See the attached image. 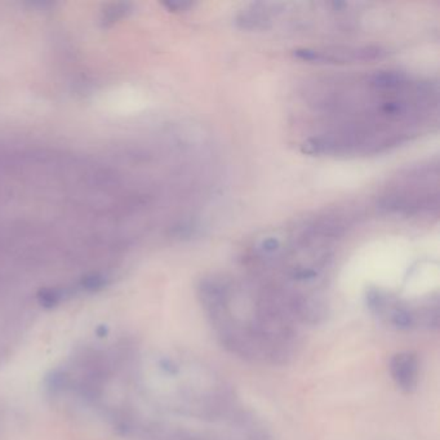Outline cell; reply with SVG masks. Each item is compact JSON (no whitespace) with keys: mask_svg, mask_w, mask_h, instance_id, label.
<instances>
[{"mask_svg":"<svg viewBox=\"0 0 440 440\" xmlns=\"http://www.w3.org/2000/svg\"><path fill=\"white\" fill-rule=\"evenodd\" d=\"M198 300L213 334L248 363L286 365L301 344V327L253 279L213 274L198 283Z\"/></svg>","mask_w":440,"mask_h":440,"instance_id":"cell-1","label":"cell"},{"mask_svg":"<svg viewBox=\"0 0 440 440\" xmlns=\"http://www.w3.org/2000/svg\"><path fill=\"white\" fill-rule=\"evenodd\" d=\"M158 368L170 382V412L180 417L196 424H221L244 407L225 376L199 358L163 356Z\"/></svg>","mask_w":440,"mask_h":440,"instance_id":"cell-2","label":"cell"},{"mask_svg":"<svg viewBox=\"0 0 440 440\" xmlns=\"http://www.w3.org/2000/svg\"><path fill=\"white\" fill-rule=\"evenodd\" d=\"M365 303L373 317L396 331H434L439 328L438 298L407 301L381 288H371L365 294Z\"/></svg>","mask_w":440,"mask_h":440,"instance_id":"cell-3","label":"cell"},{"mask_svg":"<svg viewBox=\"0 0 440 440\" xmlns=\"http://www.w3.org/2000/svg\"><path fill=\"white\" fill-rule=\"evenodd\" d=\"M294 56L302 61L315 63H351L379 60L386 56V51L376 46L302 48L294 51Z\"/></svg>","mask_w":440,"mask_h":440,"instance_id":"cell-4","label":"cell"},{"mask_svg":"<svg viewBox=\"0 0 440 440\" xmlns=\"http://www.w3.org/2000/svg\"><path fill=\"white\" fill-rule=\"evenodd\" d=\"M390 376L399 390L410 394L417 389L421 373V362L416 353L401 351L390 359Z\"/></svg>","mask_w":440,"mask_h":440,"instance_id":"cell-5","label":"cell"},{"mask_svg":"<svg viewBox=\"0 0 440 440\" xmlns=\"http://www.w3.org/2000/svg\"><path fill=\"white\" fill-rule=\"evenodd\" d=\"M65 292L57 288H46L38 294V300L46 308H54L63 300Z\"/></svg>","mask_w":440,"mask_h":440,"instance_id":"cell-6","label":"cell"},{"mask_svg":"<svg viewBox=\"0 0 440 440\" xmlns=\"http://www.w3.org/2000/svg\"><path fill=\"white\" fill-rule=\"evenodd\" d=\"M106 283H108V280L103 275L91 274V275H87V277L82 279L80 286L87 292H97V291H100L103 287L106 286Z\"/></svg>","mask_w":440,"mask_h":440,"instance_id":"cell-7","label":"cell"},{"mask_svg":"<svg viewBox=\"0 0 440 440\" xmlns=\"http://www.w3.org/2000/svg\"><path fill=\"white\" fill-rule=\"evenodd\" d=\"M128 12H130V6L128 4H124V3L114 4V6L108 8V11H105L103 23H105V25L115 23L119 18H122V17L127 15Z\"/></svg>","mask_w":440,"mask_h":440,"instance_id":"cell-8","label":"cell"},{"mask_svg":"<svg viewBox=\"0 0 440 440\" xmlns=\"http://www.w3.org/2000/svg\"><path fill=\"white\" fill-rule=\"evenodd\" d=\"M164 6L165 7L170 8V11H173V12H184L186 9H189L190 7H193V3H190V1H167V3H164Z\"/></svg>","mask_w":440,"mask_h":440,"instance_id":"cell-9","label":"cell"}]
</instances>
